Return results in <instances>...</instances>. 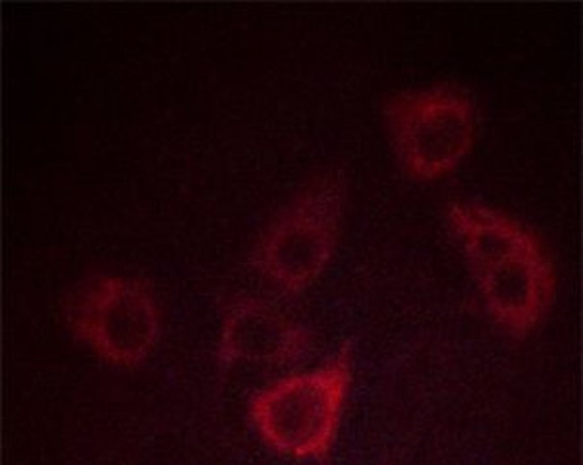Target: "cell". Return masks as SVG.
<instances>
[{
  "mask_svg": "<svg viewBox=\"0 0 583 465\" xmlns=\"http://www.w3.org/2000/svg\"><path fill=\"white\" fill-rule=\"evenodd\" d=\"M386 112L400 156L417 176L433 177L448 171L469 146L467 105L450 90L403 94Z\"/></svg>",
  "mask_w": 583,
  "mask_h": 465,
  "instance_id": "1",
  "label": "cell"
},
{
  "mask_svg": "<svg viewBox=\"0 0 583 465\" xmlns=\"http://www.w3.org/2000/svg\"><path fill=\"white\" fill-rule=\"evenodd\" d=\"M335 388V380L322 374L284 383L257 402V421L265 436L284 450L317 451L331 430Z\"/></svg>",
  "mask_w": 583,
  "mask_h": 465,
  "instance_id": "2",
  "label": "cell"
}]
</instances>
